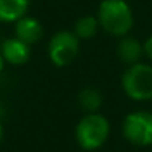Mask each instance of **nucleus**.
<instances>
[{"mask_svg": "<svg viewBox=\"0 0 152 152\" xmlns=\"http://www.w3.org/2000/svg\"><path fill=\"white\" fill-rule=\"evenodd\" d=\"M98 23L111 36H126L131 31L134 17L124 0H103L98 7Z\"/></svg>", "mask_w": 152, "mask_h": 152, "instance_id": "obj_1", "label": "nucleus"}, {"mask_svg": "<svg viewBox=\"0 0 152 152\" xmlns=\"http://www.w3.org/2000/svg\"><path fill=\"white\" fill-rule=\"evenodd\" d=\"M110 136V123L100 113H87L75 126V141L83 151L100 149Z\"/></svg>", "mask_w": 152, "mask_h": 152, "instance_id": "obj_2", "label": "nucleus"}, {"mask_svg": "<svg viewBox=\"0 0 152 152\" xmlns=\"http://www.w3.org/2000/svg\"><path fill=\"white\" fill-rule=\"evenodd\" d=\"M123 92L136 102L152 100V66L136 62L128 66L121 75Z\"/></svg>", "mask_w": 152, "mask_h": 152, "instance_id": "obj_3", "label": "nucleus"}, {"mask_svg": "<svg viewBox=\"0 0 152 152\" xmlns=\"http://www.w3.org/2000/svg\"><path fill=\"white\" fill-rule=\"evenodd\" d=\"M80 51V39L74 31H57L48 43V56L56 67H67L75 61Z\"/></svg>", "mask_w": 152, "mask_h": 152, "instance_id": "obj_4", "label": "nucleus"}, {"mask_svg": "<svg viewBox=\"0 0 152 152\" xmlns=\"http://www.w3.org/2000/svg\"><path fill=\"white\" fill-rule=\"evenodd\" d=\"M123 136L128 142L137 147H147L152 144V113L132 111L123 121Z\"/></svg>", "mask_w": 152, "mask_h": 152, "instance_id": "obj_5", "label": "nucleus"}, {"mask_svg": "<svg viewBox=\"0 0 152 152\" xmlns=\"http://www.w3.org/2000/svg\"><path fill=\"white\" fill-rule=\"evenodd\" d=\"M0 54L4 61L10 66H23L31 56V46L25 41L15 38H7L0 46Z\"/></svg>", "mask_w": 152, "mask_h": 152, "instance_id": "obj_6", "label": "nucleus"}, {"mask_svg": "<svg viewBox=\"0 0 152 152\" xmlns=\"http://www.w3.org/2000/svg\"><path fill=\"white\" fill-rule=\"evenodd\" d=\"M15 36L30 46H33L43 36V25L36 18L25 15L20 20L15 21Z\"/></svg>", "mask_w": 152, "mask_h": 152, "instance_id": "obj_7", "label": "nucleus"}, {"mask_svg": "<svg viewBox=\"0 0 152 152\" xmlns=\"http://www.w3.org/2000/svg\"><path fill=\"white\" fill-rule=\"evenodd\" d=\"M116 54H118L119 61L128 66L139 62L142 56H144V46L136 39L134 36H121L118 46H116Z\"/></svg>", "mask_w": 152, "mask_h": 152, "instance_id": "obj_8", "label": "nucleus"}, {"mask_svg": "<svg viewBox=\"0 0 152 152\" xmlns=\"http://www.w3.org/2000/svg\"><path fill=\"white\" fill-rule=\"evenodd\" d=\"M30 0H0V23H15L25 17Z\"/></svg>", "mask_w": 152, "mask_h": 152, "instance_id": "obj_9", "label": "nucleus"}, {"mask_svg": "<svg viewBox=\"0 0 152 152\" xmlns=\"http://www.w3.org/2000/svg\"><path fill=\"white\" fill-rule=\"evenodd\" d=\"M77 102H79L80 108L85 113H98L100 106L103 103V96L98 88H95V87H85V88H82L79 92Z\"/></svg>", "mask_w": 152, "mask_h": 152, "instance_id": "obj_10", "label": "nucleus"}, {"mask_svg": "<svg viewBox=\"0 0 152 152\" xmlns=\"http://www.w3.org/2000/svg\"><path fill=\"white\" fill-rule=\"evenodd\" d=\"M100 28L98 18L92 17V15H85V17H80L75 21V26H74V33L77 34L79 39H90L96 34Z\"/></svg>", "mask_w": 152, "mask_h": 152, "instance_id": "obj_11", "label": "nucleus"}, {"mask_svg": "<svg viewBox=\"0 0 152 152\" xmlns=\"http://www.w3.org/2000/svg\"><path fill=\"white\" fill-rule=\"evenodd\" d=\"M142 46H144V56H147L149 59H152V34L144 41Z\"/></svg>", "mask_w": 152, "mask_h": 152, "instance_id": "obj_12", "label": "nucleus"}, {"mask_svg": "<svg viewBox=\"0 0 152 152\" xmlns=\"http://www.w3.org/2000/svg\"><path fill=\"white\" fill-rule=\"evenodd\" d=\"M4 67H5V61H4V57H2V54H0V72L4 70Z\"/></svg>", "mask_w": 152, "mask_h": 152, "instance_id": "obj_13", "label": "nucleus"}, {"mask_svg": "<svg viewBox=\"0 0 152 152\" xmlns=\"http://www.w3.org/2000/svg\"><path fill=\"white\" fill-rule=\"evenodd\" d=\"M2 139H4V124L0 123V142H2Z\"/></svg>", "mask_w": 152, "mask_h": 152, "instance_id": "obj_14", "label": "nucleus"}]
</instances>
